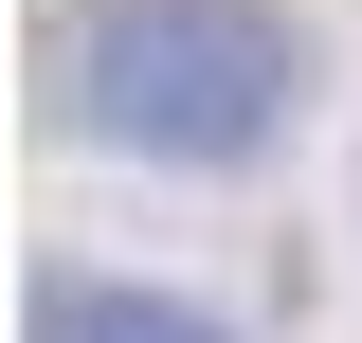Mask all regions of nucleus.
<instances>
[{
    "label": "nucleus",
    "instance_id": "1",
    "mask_svg": "<svg viewBox=\"0 0 362 343\" xmlns=\"http://www.w3.org/2000/svg\"><path fill=\"white\" fill-rule=\"evenodd\" d=\"M290 90H308V54H290L272 0H90V18H54V109L90 145H145V163H235V145L290 127Z\"/></svg>",
    "mask_w": 362,
    "mask_h": 343
},
{
    "label": "nucleus",
    "instance_id": "2",
    "mask_svg": "<svg viewBox=\"0 0 362 343\" xmlns=\"http://www.w3.org/2000/svg\"><path fill=\"white\" fill-rule=\"evenodd\" d=\"M37 343H235V325H199L181 289H109V271H54V289H37Z\"/></svg>",
    "mask_w": 362,
    "mask_h": 343
}]
</instances>
